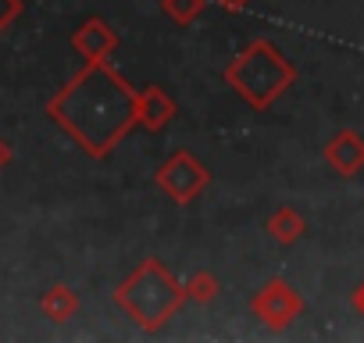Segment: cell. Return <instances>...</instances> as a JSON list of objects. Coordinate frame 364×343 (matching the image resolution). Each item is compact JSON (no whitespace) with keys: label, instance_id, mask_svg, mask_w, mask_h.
I'll list each match as a JSON object with an SVG mask.
<instances>
[{"label":"cell","instance_id":"8992f818","mask_svg":"<svg viewBox=\"0 0 364 343\" xmlns=\"http://www.w3.org/2000/svg\"><path fill=\"white\" fill-rule=\"evenodd\" d=\"M325 164L332 176L339 179H357L360 172H364V136L353 132V129H339L328 136L325 150H321Z\"/></svg>","mask_w":364,"mask_h":343},{"label":"cell","instance_id":"8fae6325","mask_svg":"<svg viewBox=\"0 0 364 343\" xmlns=\"http://www.w3.org/2000/svg\"><path fill=\"white\" fill-rule=\"evenodd\" d=\"M222 293V283H218V275L215 272H193L190 279H186V297L193 300V304H211L215 297Z\"/></svg>","mask_w":364,"mask_h":343},{"label":"cell","instance_id":"7a4b0ae2","mask_svg":"<svg viewBox=\"0 0 364 343\" xmlns=\"http://www.w3.org/2000/svg\"><path fill=\"white\" fill-rule=\"evenodd\" d=\"M186 283L175 279L161 258H143L114 290V304L132 318V325L146 336H157L186 304Z\"/></svg>","mask_w":364,"mask_h":343},{"label":"cell","instance_id":"ba28073f","mask_svg":"<svg viewBox=\"0 0 364 343\" xmlns=\"http://www.w3.org/2000/svg\"><path fill=\"white\" fill-rule=\"evenodd\" d=\"M114 47H118V33H114L107 22H100V19H90V22L75 33V51H79L90 65L107 61V58L114 54Z\"/></svg>","mask_w":364,"mask_h":343},{"label":"cell","instance_id":"52a82bcc","mask_svg":"<svg viewBox=\"0 0 364 343\" xmlns=\"http://www.w3.org/2000/svg\"><path fill=\"white\" fill-rule=\"evenodd\" d=\"M175 115H178V104H175V97L164 86L150 83V86L139 90V97H136V118H139V125L146 132H164L175 122Z\"/></svg>","mask_w":364,"mask_h":343},{"label":"cell","instance_id":"6da1fadb","mask_svg":"<svg viewBox=\"0 0 364 343\" xmlns=\"http://www.w3.org/2000/svg\"><path fill=\"white\" fill-rule=\"evenodd\" d=\"M136 90L104 61L86 65L50 104V115L93 157H107L136 125Z\"/></svg>","mask_w":364,"mask_h":343},{"label":"cell","instance_id":"5b68a950","mask_svg":"<svg viewBox=\"0 0 364 343\" xmlns=\"http://www.w3.org/2000/svg\"><path fill=\"white\" fill-rule=\"evenodd\" d=\"M304 297H300V290L289 283V279H282V275H275V279H268L254 297H250V315L264 325V329H272V332H282V329H289L300 315H304Z\"/></svg>","mask_w":364,"mask_h":343},{"label":"cell","instance_id":"277c9868","mask_svg":"<svg viewBox=\"0 0 364 343\" xmlns=\"http://www.w3.org/2000/svg\"><path fill=\"white\" fill-rule=\"evenodd\" d=\"M211 179H215L211 168H208L193 150H186V147L171 150V154L157 164V172H154L157 190H161L171 204H178V208L193 204V201L211 186Z\"/></svg>","mask_w":364,"mask_h":343},{"label":"cell","instance_id":"30bf717a","mask_svg":"<svg viewBox=\"0 0 364 343\" xmlns=\"http://www.w3.org/2000/svg\"><path fill=\"white\" fill-rule=\"evenodd\" d=\"M208 8V0H161V11L175 26H193Z\"/></svg>","mask_w":364,"mask_h":343},{"label":"cell","instance_id":"5bb4252c","mask_svg":"<svg viewBox=\"0 0 364 343\" xmlns=\"http://www.w3.org/2000/svg\"><path fill=\"white\" fill-rule=\"evenodd\" d=\"M218 4H222V8H229V11H243V8L250 4V0H218Z\"/></svg>","mask_w":364,"mask_h":343},{"label":"cell","instance_id":"7c38bea8","mask_svg":"<svg viewBox=\"0 0 364 343\" xmlns=\"http://www.w3.org/2000/svg\"><path fill=\"white\" fill-rule=\"evenodd\" d=\"M72 311H75V297H72L65 286H54V293L47 297V315L58 318V322H65Z\"/></svg>","mask_w":364,"mask_h":343},{"label":"cell","instance_id":"9c48e42d","mask_svg":"<svg viewBox=\"0 0 364 343\" xmlns=\"http://www.w3.org/2000/svg\"><path fill=\"white\" fill-rule=\"evenodd\" d=\"M264 233H268L279 247H293V243L304 240V233H307V218H304L296 208L282 204V208H275V211L264 218Z\"/></svg>","mask_w":364,"mask_h":343},{"label":"cell","instance_id":"4fadbf2b","mask_svg":"<svg viewBox=\"0 0 364 343\" xmlns=\"http://www.w3.org/2000/svg\"><path fill=\"white\" fill-rule=\"evenodd\" d=\"M350 307H353V311H357V315L364 318V283H360V286H357V290L350 293Z\"/></svg>","mask_w":364,"mask_h":343},{"label":"cell","instance_id":"3957f363","mask_svg":"<svg viewBox=\"0 0 364 343\" xmlns=\"http://www.w3.org/2000/svg\"><path fill=\"white\" fill-rule=\"evenodd\" d=\"M225 86L250 107V111H268L282 93L293 90L296 83V65L264 36L250 40L222 72Z\"/></svg>","mask_w":364,"mask_h":343}]
</instances>
